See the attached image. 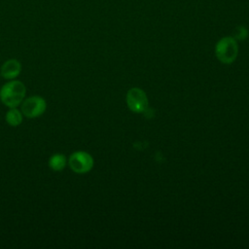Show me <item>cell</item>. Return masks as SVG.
<instances>
[{
	"label": "cell",
	"instance_id": "6da1fadb",
	"mask_svg": "<svg viewBox=\"0 0 249 249\" xmlns=\"http://www.w3.org/2000/svg\"><path fill=\"white\" fill-rule=\"evenodd\" d=\"M26 88L24 84L18 80H10L0 89V100L9 107L14 108L21 104L25 97Z\"/></svg>",
	"mask_w": 249,
	"mask_h": 249
},
{
	"label": "cell",
	"instance_id": "7a4b0ae2",
	"mask_svg": "<svg viewBox=\"0 0 249 249\" xmlns=\"http://www.w3.org/2000/svg\"><path fill=\"white\" fill-rule=\"evenodd\" d=\"M215 54L222 63H232L238 54L237 41L232 36H225L221 38L216 43Z\"/></svg>",
	"mask_w": 249,
	"mask_h": 249
},
{
	"label": "cell",
	"instance_id": "3957f363",
	"mask_svg": "<svg viewBox=\"0 0 249 249\" xmlns=\"http://www.w3.org/2000/svg\"><path fill=\"white\" fill-rule=\"evenodd\" d=\"M70 169L77 174H85L93 167V158L86 151H76L72 153L67 160Z\"/></svg>",
	"mask_w": 249,
	"mask_h": 249
},
{
	"label": "cell",
	"instance_id": "277c9868",
	"mask_svg": "<svg viewBox=\"0 0 249 249\" xmlns=\"http://www.w3.org/2000/svg\"><path fill=\"white\" fill-rule=\"evenodd\" d=\"M47 110V101L39 95H32L25 99L20 104V111L24 117L28 119H36L42 116Z\"/></svg>",
	"mask_w": 249,
	"mask_h": 249
},
{
	"label": "cell",
	"instance_id": "5b68a950",
	"mask_svg": "<svg viewBox=\"0 0 249 249\" xmlns=\"http://www.w3.org/2000/svg\"><path fill=\"white\" fill-rule=\"evenodd\" d=\"M125 99L127 107L134 113H142L148 107V97L145 91L139 88L130 89Z\"/></svg>",
	"mask_w": 249,
	"mask_h": 249
},
{
	"label": "cell",
	"instance_id": "8992f818",
	"mask_svg": "<svg viewBox=\"0 0 249 249\" xmlns=\"http://www.w3.org/2000/svg\"><path fill=\"white\" fill-rule=\"evenodd\" d=\"M21 72V63L15 58H11L6 60L0 69V74L5 80H14Z\"/></svg>",
	"mask_w": 249,
	"mask_h": 249
},
{
	"label": "cell",
	"instance_id": "52a82bcc",
	"mask_svg": "<svg viewBox=\"0 0 249 249\" xmlns=\"http://www.w3.org/2000/svg\"><path fill=\"white\" fill-rule=\"evenodd\" d=\"M48 164L53 171L59 172L65 168L67 164V159L65 155L61 153H55L50 157Z\"/></svg>",
	"mask_w": 249,
	"mask_h": 249
},
{
	"label": "cell",
	"instance_id": "ba28073f",
	"mask_svg": "<svg viewBox=\"0 0 249 249\" xmlns=\"http://www.w3.org/2000/svg\"><path fill=\"white\" fill-rule=\"evenodd\" d=\"M22 120H23V114L17 107L10 108L6 112L5 121L11 126H14V127L18 126L19 124H21Z\"/></svg>",
	"mask_w": 249,
	"mask_h": 249
},
{
	"label": "cell",
	"instance_id": "9c48e42d",
	"mask_svg": "<svg viewBox=\"0 0 249 249\" xmlns=\"http://www.w3.org/2000/svg\"><path fill=\"white\" fill-rule=\"evenodd\" d=\"M248 34H249L248 29L243 25H239L235 28V31H234V34L232 37L236 41H243L248 37Z\"/></svg>",
	"mask_w": 249,
	"mask_h": 249
},
{
	"label": "cell",
	"instance_id": "30bf717a",
	"mask_svg": "<svg viewBox=\"0 0 249 249\" xmlns=\"http://www.w3.org/2000/svg\"><path fill=\"white\" fill-rule=\"evenodd\" d=\"M0 75H1V74H0Z\"/></svg>",
	"mask_w": 249,
	"mask_h": 249
}]
</instances>
